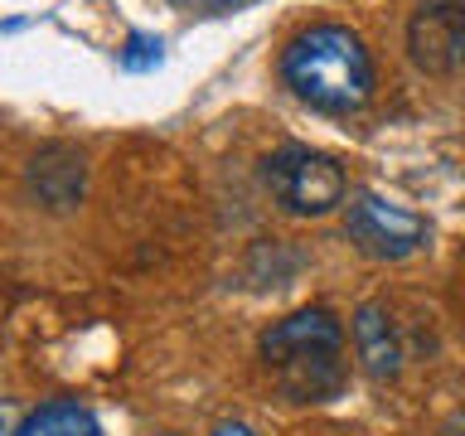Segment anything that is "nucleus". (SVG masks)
<instances>
[{"mask_svg": "<svg viewBox=\"0 0 465 436\" xmlns=\"http://www.w3.org/2000/svg\"><path fill=\"white\" fill-rule=\"evenodd\" d=\"M262 363L272 369L276 388L291 402H330L344 392L349 359H344V325L325 305H301L262 330Z\"/></svg>", "mask_w": 465, "mask_h": 436, "instance_id": "f257e3e1", "label": "nucleus"}, {"mask_svg": "<svg viewBox=\"0 0 465 436\" xmlns=\"http://www.w3.org/2000/svg\"><path fill=\"white\" fill-rule=\"evenodd\" d=\"M373 54L349 25H311L282 49V83L315 112H359L373 97Z\"/></svg>", "mask_w": 465, "mask_h": 436, "instance_id": "f03ea898", "label": "nucleus"}, {"mask_svg": "<svg viewBox=\"0 0 465 436\" xmlns=\"http://www.w3.org/2000/svg\"><path fill=\"white\" fill-rule=\"evenodd\" d=\"M262 180H267L272 199L296 218H325L349 199L344 165L315 145H282L262 160Z\"/></svg>", "mask_w": 465, "mask_h": 436, "instance_id": "7ed1b4c3", "label": "nucleus"}, {"mask_svg": "<svg viewBox=\"0 0 465 436\" xmlns=\"http://www.w3.org/2000/svg\"><path fill=\"white\" fill-rule=\"evenodd\" d=\"M344 233L349 243L359 247L363 257L373 262H402L412 257L421 243H427V218L402 209V203H392L383 194H373V189H359V194H349V209H344Z\"/></svg>", "mask_w": 465, "mask_h": 436, "instance_id": "20e7f679", "label": "nucleus"}, {"mask_svg": "<svg viewBox=\"0 0 465 436\" xmlns=\"http://www.w3.org/2000/svg\"><path fill=\"white\" fill-rule=\"evenodd\" d=\"M407 49L412 64L450 78L465 68V0H417L407 20Z\"/></svg>", "mask_w": 465, "mask_h": 436, "instance_id": "39448f33", "label": "nucleus"}, {"mask_svg": "<svg viewBox=\"0 0 465 436\" xmlns=\"http://www.w3.org/2000/svg\"><path fill=\"white\" fill-rule=\"evenodd\" d=\"M349 334H354V354L373 383H392L402 373V340H398V325H392L388 305L363 301L354 320H349Z\"/></svg>", "mask_w": 465, "mask_h": 436, "instance_id": "423d86ee", "label": "nucleus"}, {"mask_svg": "<svg viewBox=\"0 0 465 436\" xmlns=\"http://www.w3.org/2000/svg\"><path fill=\"white\" fill-rule=\"evenodd\" d=\"M29 184L49 209H73L83 199V155H73L68 145H49L29 160Z\"/></svg>", "mask_w": 465, "mask_h": 436, "instance_id": "0eeeda50", "label": "nucleus"}, {"mask_svg": "<svg viewBox=\"0 0 465 436\" xmlns=\"http://www.w3.org/2000/svg\"><path fill=\"white\" fill-rule=\"evenodd\" d=\"M15 436H102V421L87 402L78 398H49L35 412L20 417Z\"/></svg>", "mask_w": 465, "mask_h": 436, "instance_id": "6e6552de", "label": "nucleus"}, {"mask_svg": "<svg viewBox=\"0 0 465 436\" xmlns=\"http://www.w3.org/2000/svg\"><path fill=\"white\" fill-rule=\"evenodd\" d=\"M160 58H165V44H160L155 35H131L126 49L116 54V64H122L126 73H155Z\"/></svg>", "mask_w": 465, "mask_h": 436, "instance_id": "1a4fd4ad", "label": "nucleus"}, {"mask_svg": "<svg viewBox=\"0 0 465 436\" xmlns=\"http://www.w3.org/2000/svg\"><path fill=\"white\" fill-rule=\"evenodd\" d=\"M180 5H194V10H203V15H223V10H232V5H242V0H180Z\"/></svg>", "mask_w": 465, "mask_h": 436, "instance_id": "9d476101", "label": "nucleus"}, {"mask_svg": "<svg viewBox=\"0 0 465 436\" xmlns=\"http://www.w3.org/2000/svg\"><path fill=\"white\" fill-rule=\"evenodd\" d=\"M209 436H257V431L247 427V421H218V427H213Z\"/></svg>", "mask_w": 465, "mask_h": 436, "instance_id": "9b49d317", "label": "nucleus"}, {"mask_svg": "<svg viewBox=\"0 0 465 436\" xmlns=\"http://www.w3.org/2000/svg\"><path fill=\"white\" fill-rule=\"evenodd\" d=\"M10 412H15L10 398H0V436H15V427H10Z\"/></svg>", "mask_w": 465, "mask_h": 436, "instance_id": "f8f14e48", "label": "nucleus"}, {"mask_svg": "<svg viewBox=\"0 0 465 436\" xmlns=\"http://www.w3.org/2000/svg\"><path fill=\"white\" fill-rule=\"evenodd\" d=\"M165 436H170V431H165Z\"/></svg>", "mask_w": 465, "mask_h": 436, "instance_id": "ddd939ff", "label": "nucleus"}]
</instances>
